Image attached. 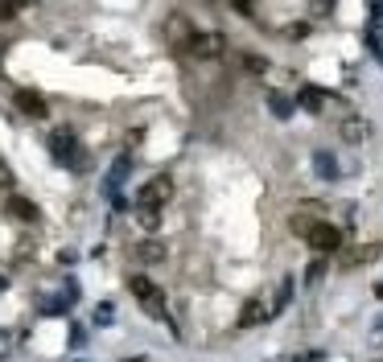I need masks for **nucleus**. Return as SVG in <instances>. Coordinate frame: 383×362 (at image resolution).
<instances>
[{"label":"nucleus","instance_id":"6","mask_svg":"<svg viewBox=\"0 0 383 362\" xmlns=\"http://www.w3.org/2000/svg\"><path fill=\"white\" fill-rule=\"evenodd\" d=\"M54 157H58V161H71V169H87V152L78 148V140H74L71 132H58V136H54Z\"/></svg>","mask_w":383,"mask_h":362},{"label":"nucleus","instance_id":"14","mask_svg":"<svg viewBox=\"0 0 383 362\" xmlns=\"http://www.w3.org/2000/svg\"><path fill=\"white\" fill-rule=\"evenodd\" d=\"M17 8H21V4H17V0H0V21H8V17H13V13H17Z\"/></svg>","mask_w":383,"mask_h":362},{"label":"nucleus","instance_id":"3","mask_svg":"<svg viewBox=\"0 0 383 362\" xmlns=\"http://www.w3.org/2000/svg\"><path fill=\"white\" fill-rule=\"evenodd\" d=\"M223 49H227V42H223L218 29H194V42H190L186 62H215V58H223Z\"/></svg>","mask_w":383,"mask_h":362},{"label":"nucleus","instance_id":"2","mask_svg":"<svg viewBox=\"0 0 383 362\" xmlns=\"http://www.w3.org/2000/svg\"><path fill=\"white\" fill-rule=\"evenodd\" d=\"M293 227H297V235L310 243L317 255H330V251L342 247V231L334 222H301V218H293Z\"/></svg>","mask_w":383,"mask_h":362},{"label":"nucleus","instance_id":"13","mask_svg":"<svg viewBox=\"0 0 383 362\" xmlns=\"http://www.w3.org/2000/svg\"><path fill=\"white\" fill-rule=\"evenodd\" d=\"M301 103H305V107H322V91H301Z\"/></svg>","mask_w":383,"mask_h":362},{"label":"nucleus","instance_id":"9","mask_svg":"<svg viewBox=\"0 0 383 362\" xmlns=\"http://www.w3.org/2000/svg\"><path fill=\"white\" fill-rule=\"evenodd\" d=\"M272 313V309H268V305H264V301H252V305H247V309H243V317H240V325L243 330H247V325H256V321H264V317Z\"/></svg>","mask_w":383,"mask_h":362},{"label":"nucleus","instance_id":"11","mask_svg":"<svg viewBox=\"0 0 383 362\" xmlns=\"http://www.w3.org/2000/svg\"><path fill=\"white\" fill-rule=\"evenodd\" d=\"M240 62H243V71H247V74H264V71H268V62L256 58V54H240Z\"/></svg>","mask_w":383,"mask_h":362},{"label":"nucleus","instance_id":"17","mask_svg":"<svg viewBox=\"0 0 383 362\" xmlns=\"http://www.w3.org/2000/svg\"><path fill=\"white\" fill-rule=\"evenodd\" d=\"M17 4H33V0H17Z\"/></svg>","mask_w":383,"mask_h":362},{"label":"nucleus","instance_id":"8","mask_svg":"<svg viewBox=\"0 0 383 362\" xmlns=\"http://www.w3.org/2000/svg\"><path fill=\"white\" fill-rule=\"evenodd\" d=\"M136 260L141 264H165V243H157V239L136 243Z\"/></svg>","mask_w":383,"mask_h":362},{"label":"nucleus","instance_id":"7","mask_svg":"<svg viewBox=\"0 0 383 362\" xmlns=\"http://www.w3.org/2000/svg\"><path fill=\"white\" fill-rule=\"evenodd\" d=\"M13 99H17V107H21L25 116H33V120H46V116H49L46 99L37 95V91H17Z\"/></svg>","mask_w":383,"mask_h":362},{"label":"nucleus","instance_id":"5","mask_svg":"<svg viewBox=\"0 0 383 362\" xmlns=\"http://www.w3.org/2000/svg\"><path fill=\"white\" fill-rule=\"evenodd\" d=\"M128 284H132V292H136V301H141V305H144V309H148L153 317H161V313H165V292L157 289V284H153L148 276H132Z\"/></svg>","mask_w":383,"mask_h":362},{"label":"nucleus","instance_id":"4","mask_svg":"<svg viewBox=\"0 0 383 362\" xmlns=\"http://www.w3.org/2000/svg\"><path fill=\"white\" fill-rule=\"evenodd\" d=\"M165 42H169V49L177 54V58H186L190 54V42H194V25L182 17V13H173L165 21Z\"/></svg>","mask_w":383,"mask_h":362},{"label":"nucleus","instance_id":"1","mask_svg":"<svg viewBox=\"0 0 383 362\" xmlns=\"http://www.w3.org/2000/svg\"><path fill=\"white\" fill-rule=\"evenodd\" d=\"M169 193H173V181H169L165 173H161V177H153L148 186H141L136 202H132V215H136V222H141L144 231H157V222H161V210H165Z\"/></svg>","mask_w":383,"mask_h":362},{"label":"nucleus","instance_id":"15","mask_svg":"<svg viewBox=\"0 0 383 362\" xmlns=\"http://www.w3.org/2000/svg\"><path fill=\"white\" fill-rule=\"evenodd\" d=\"M272 107H276V116H288V103H285V95H272Z\"/></svg>","mask_w":383,"mask_h":362},{"label":"nucleus","instance_id":"10","mask_svg":"<svg viewBox=\"0 0 383 362\" xmlns=\"http://www.w3.org/2000/svg\"><path fill=\"white\" fill-rule=\"evenodd\" d=\"M8 215L25 218V222H33V218H37V210H33V206H29V202H21V198H17V193H13V198H8Z\"/></svg>","mask_w":383,"mask_h":362},{"label":"nucleus","instance_id":"12","mask_svg":"<svg viewBox=\"0 0 383 362\" xmlns=\"http://www.w3.org/2000/svg\"><path fill=\"white\" fill-rule=\"evenodd\" d=\"M363 132H367V128H363L359 120H346V128H342V136H346V140H363Z\"/></svg>","mask_w":383,"mask_h":362},{"label":"nucleus","instance_id":"16","mask_svg":"<svg viewBox=\"0 0 383 362\" xmlns=\"http://www.w3.org/2000/svg\"><path fill=\"white\" fill-rule=\"evenodd\" d=\"M235 8H240V13H252V0H235Z\"/></svg>","mask_w":383,"mask_h":362}]
</instances>
